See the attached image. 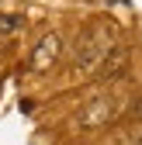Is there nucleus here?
I'll return each mask as SVG.
<instances>
[{
    "instance_id": "f257e3e1",
    "label": "nucleus",
    "mask_w": 142,
    "mask_h": 145,
    "mask_svg": "<svg viewBox=\"0 0 142 145\" xmlns=\"http://www.w3.org/2000/svg\"><path fill=\"white\" fill-rule=\"evenodd\" d=\"M59 48H62V45H59V38H56V35H45V38L35 45V52H31V69H35V72L49 69L52 62L59 59Z\"/></svg>"
},
{
    "instance_id": "20e7f679",
    "label": "nucleus",
    "mask_w": 142,
    "mask_h": 145,
    "mask_svg": "<svg viewBox=\"0 0 142 145\" xmlns=\"http://www.w3.org/2000/svg\"><path fill=\"white\" fill-rule=\"evenodd\" d=\"M125 62H128V52H125V48H118L114 56H111L108 62H104V69H101V76H104V80H114L118 72L125 69Z\"/></svg>"
},
{
    "instance_id": "7ed1b4c3",
    "label": "nucleus",
    "mask_w": 142,
    "mask_h": 145,
    "mask_svg": "<svg viewBox=\"0 0 142 145\" xmlns=\"http://www.w3.org/2000/svg\"><path fill=\"white\" fill-rule=\"evenodd\" d=\"M108 118H111V104H108V100H94V104L80 114V124H83V128H90V124H104Z\"/></svg>"
},
{
    "instance_id": "f03ea898",
    "label": "nucleus",
    "mask_w": 142,
    "mask_h": 145,
    "mask_svg": "<svg viewBox=\"0 0 142 145\" xmlns=\"http://www.w3.org/2000/svg\"><path fill=\"white\" fill-rule=\"evenodd\" d=\"M111 52V45H104V42H94V38H87L83 42V48H80V56H76V66H80V72H90L104 56Z\"/></svg>"
}]
</instances>
